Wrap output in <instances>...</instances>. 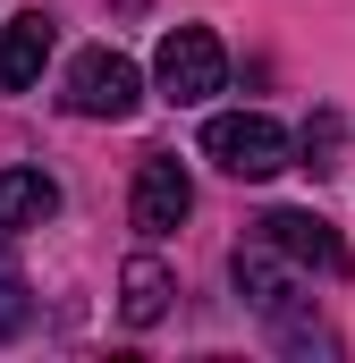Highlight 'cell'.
<instances>
[{
    "mask_svg": "<svg viewBox=\"0 0 355 363\" xmlns=\"http://www.w3.org/2000/svg\"><path fill=\"white\" fill-rule=\"evenodd\" d=\"M229 287L254 304V321L271 330L279 355H339V338L313 321V296L271 262V245H237V254H229Z\"/></svg>",
    "mask_w": 355,
    "mask_h": 363,
    "instance_id": "1",
    "label": "cell"
},
{
    "mask_svg": "<svg viewBox=\"0 0 355 363\" xmlns=\"http://www.w3.org/2000/svg\"><path fill=\"white\" fill-rule=\"evenodd\" d=\"M203 161H220L229 178L263 186L279 169H296V144H288V127L263 118V110H220V118H203Z\"/></svg>",
    "mask_w": 355,
    "mask_h": 363,
    "instance_id": "2",
    "label": "cell"
},
{
    "mask_svg": "<svg viewBox=\"0 0 355 363\" xmlns=\"http://www.w3.org/2000/svg\"><path fill=\"white\" fill-rule=\"evenodd\" d=\"M60 101L77 110V118H136V101H144V68L127 60V51H110V43H93L68 60V77H60Z\"/></svg>",
    "mask_w": 355,
    "mask_h": 363,
    "instance_id": "3",
    "label": "cell"
},
{
    "mask_svg": "<svg viewBox=\"0 0 355 363\" xmlns=\"http://www.w3.org/2000/svg\"><path fill=\"white\" fill-rule=\"evenodd\" d=\"M153 85H161V101H212V93L229 85L220 34H212V26H170L161 51H153Z\"/></svg>",
    "mask_w": 355,
    "mask_h": 363,
    "instance_id": "4",
    "label": "cell"
},
{
    "mask_svg": "<svg viewBox=\"0 0 355 363\" xmlns=\"http://www.w3.org/2000/svg\"><path fill=\"white\" fill-rule=\"evenodd\" d=\"M186 211H195L186 161H178V152H153V161L136 169V186H127V220H136L144 237H170V228H186Z\"/></svg>",
    "mask_w": 355,
    "mask_h": 363,
    "instance_id": "5",
    "label": "cell"
},
{
    "mask_svg": "<svg viewBox=\"0 0 355 363\" xmlns=\"http://www.w3.org/2000/svg\"><path fill=\"white\" fill-rule=\"evenodd\" d=\"M263 245H271V254H288L296 271L347 279V237H339L322 211H263Z\"/></svg>",
    "mask_w": 355,
    "mask_h": 363,
    "instance_id": "6",
    "label": "cell"
},
{
    "mask_svg": "<svg viewBox=\"0 0 355 363\" xmlns=\"http://www.w3.org/2000/svg\"><path fill=\"white\" fill-rule=\"evenodd\" d=\"M51 43H60L51 9H17V17L0 26V93L43 85V60H51Z\"/></svg>",
    "mask_w": 355,
    "mask_h": 363,
    "instance_id": "7",
    "label": "cell"
},
{
    "mask_svg": "<svg viewBox=\"0 0 355 363\" xmlns=\"http://www.w3.org/2000/svg\"><path fill=\"white\" fill-rule=\"evenodd\" d=\"M60 211V178L51 169H0V237H26Z\"/></svg>",
    "mask_w": 355,
    "mask_h": 363,
    "instance_id": "8",
    "label": "cell"
},
{
    "mask_svg": "<svg viewBox=\"0 0 355 363\" xmlns=\"http://www.w3.org/2000/svg\"><path fill=\"white\" fill-rule=\"evenodd\" d=\"M170 296H178V279L161 271V262H153V254H136V262H127V271H119V313H127V321H136V330H153V321H161V313H170Z\"/></svg>",
    "mask_w": 355,
    "mask_h": 363,
    "instance_id": "9",
    "label": "cell"
},
{
    "mask_svg": "<svg viewBox=\"0 0 355 363\" xmlns=\"http://www.w3.org/2000/svg\"><path fill=\"white\" fill-rule=\"evenodd\" d=\"M26 330V279L9 262V237H0V338H17Z\"/></svg>",
    "mask_w": 355,
    "mask_h": 363,
    "instance_id": "10",
    "label": "cell"
},
{
    "mask_svg": "<svg viewBox=\"0 0 355 363\" xmlns=\"http://www.w3.org/2000/svg\"><path fill=\"white\" fill-rule=\"evenodd\" d=\"M330 152H339V118H330V110H322V118H313V127H305V169H339V161H330Z\"/></svg>",
    "mask_w": 355,
    "mask_h": 363,
    "instance_id": "11",
    "label": "cell"
}]
</instances>
